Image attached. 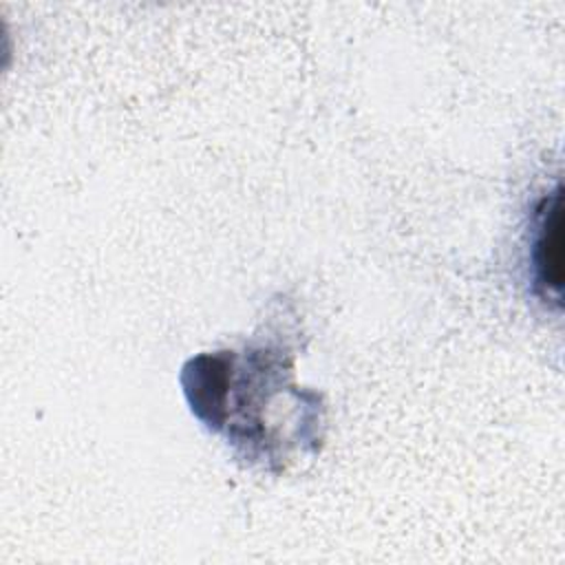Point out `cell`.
I'll use <instances>...</instances> for the list:
<instances>
[{
  "mask_svg": "<svg viewBox=\"0 0 565 565\" xmlns=\"http://www.w3.org/2000/svg\"><path fill=\"white\" fill-rule=\"evenodd\" d=\"M561 188L545 194L534 207L532 241H530V267L534 291L543 302L561 305L563 285V241H561Z\"/></svg>",
  "mask_w": 565,
  "mask_h": 565,
  "instance_id": "1",
  "label": "cell"
}]
</instances>
